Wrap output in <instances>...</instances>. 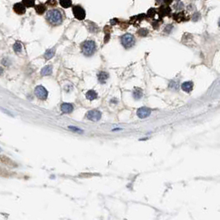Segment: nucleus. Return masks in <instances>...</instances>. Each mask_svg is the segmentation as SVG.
Here are the masks:
<instances>
[{
    "label": "nucleus",
    "instance_id": "ddd939ff",
    "mask_svg": "<svg viewBox=\"0 0 220 220\" xmlns=\"http://www.w3.org/2000/svg\"><path fill=\"white\" fill-rule=\"evenodd\" d=\"M41 74L42 75H50L52 74V67L51 66H47L42 68Z\"/></svg>",
    "mask_w": 220,
    "mask_h": 220
},
{
    "label": "nucleus",
    "instance_id": "6ab92c4d",
    "mask_svg": "<svg viewBox=\"0 0 220 220\" xmlns=\"http://www.w3.org/2000/svg\"><path fill=\"white\" fill-rule=\"evenodd\" d=\"M22 49H23V47H22V44L20 42H17L13 45V50L16 53H19V52H22Z\"/></svg>",
    "mask_w": 220,
    "mask_h": 220
},
{
    "label": "nucleus",
    "instance_id": "dca6fc26",
    "mask_svg": "<svg viewBox=\"0 0 220 220\" xmlns=\"http://www.w3.org/2000/svg\"><path fill=\"white\" fill-rule=\"evenodd\" d=\"M60 4L62 8H68L71 7L72 2H71V0H60Z\"/></svg>",
    "mask_w": 220,
    "mask_h": 220
},
{
    "label": "nucleus",
    "instance_id": "f8f14e48",
    "mask_svg": "<svg viewBox=\"0 0 220 220\" xmlns=\"http://www.w3.org/2000/svg\"><path fill=\"white\" fill-rule=\"evenodd\" d=\"M108 73H106V72H104V71H101L99 74L98 75V81L100 82V83H105V81L108 80Z\"/></svg>",
    "mask_w": 220,
    "mask_h": 220
},
{
    "label": "nucleus",
    "instance_id": "423d86ee",
    "mask_svg": "<svg viewBox=\"0 0 220 220\" xmlns=\"http://www.w3.org/2000/svg\"><path fill=\"white\" fill-rule=\"evenodd\" d=\"M86 117L90 121L97 122L101 118V112L98 111V110H90V111L87 112Z\"/></svg>",
    "mask_w": 220,
    "mask_h": 220
},
{
    "label": "nucleus",
    "instance_id": "2eb2a0df",
    "mask_svg": "<svg viewBox=\"0 0 220 220\" xmlns=\"http://www.w3.org/2000/svg\"><path fill=\"white\" fill-rule=\"evenodd\" d=\"M35 9H36V12L37 13V14L42 15V14H43L45 12H46V10H47V7H46L44 4H39V5H37V6H36V7H35Z\"/></svg>",
    "mask_w": 220,
    "mask_h": 220
},
{
    "label": "nucleus",
    "instance_id": "b1692460",
    "mask_svg": "<svg viewBox=\"0 0 220 220\" xmlns=\"http://www.w3.org/2000/svg\"><path fill=\"white\" fill-rule=\"evenodd\" d=\"M200 18V14L199 13H195L193 15V20L194 21H197V20H199Z\"/></svg>",
    "mask_w": 220,
    "mask_h": 220
},
{
    "label": "nucleus",
    "instance_id": "393cba45",
    "mask_svg": "<svg viewBox=\"0 0 220 220\" xmlns=\"http://www.w3.org/2000/svg\"><path fill=\"white\" fill-rule=\"evenodd\" d=\"M183 6H184V5H183L182 3H181V2H179L178 4L175 5V8H176V9H178V10L182 9Z\"/></svg>",
    "mask_w": 220,
    "mask_h": 220
},
{
    "label": "nucleus",
    "instance_id": "4468645a",
    "mask_svg": "<svg viewBox=\"0 0 220 220\" xmlns=\"http://www.w3.org/2000/svg\"><path fill=\"white\" fill-rule=\"evenodd\" d=\"M97 96H98V94L97 93L94 91V90H89L87 93H86V98H88L89 100H94L95 98H97Z\"/></svg>",
    "mask_w": 220,
    "mask_h": 220
},
{
    "label": "nucleus",
    "instance_id": "9d476101",
    "mask_svg": "<svg viewBox=\"0 0 220 220\" xmlns=\"http://www.w3.org/2000/svg\"><path fill=\"white\" fill-rule=\"evenodd\" d=\"M193 82L191 81H187V82H185L183 83L182 85H181V89L185 91V92H190L193 89Z\"/></svg>",
    "mask_w": 220,
    "mask_h": 220
},
{
    "label": "nucleus",
    "instance_id": "f257e3e1",
    "mask_svg": "<svg viewBox=\"0 0 220 220\" xmlns=\"http://www.w3.org/2000/svg\"><path fill=\"white\" fill-rule=\"evenodd\" d=\"M46 18L47 22L52 26H58L63 22V14L60 10L51 9L47 12Z\"/></svg>",
    "mask_w": 220,
    "mask_h": 220
},
{
    "label": "nucleus",
    "instance_id": "1a4fd4ad",
    "mask_svg": "<svg viewBox=\"0 0 220 220\" xmlns=\"http://www.w3.org/2000/svg\"><path fill=\"white\" fill-rule=\"evenodd\" d=\"M61 111L65 113H70V112L73 111L74 109V107L71 103H64L62 105H61Z\"/></svg>",
    "mask_w": 220,
    "mask_h": 220
},
{
    "label": "nucleus",
    "instance_id": "6e6552de",
    "mask_svg": "<svg viewBox=\"0 0 220 220\" xmlns=\"http://www.w3.org/2000/svg\"><path fill=\"white\" fill-rule=\"evenodd\" d=\"M13 11L18 15H23L26 13V6L23 4L17 3L13 5Z\"/></svg>",
    "mask_w": 220,
    "mask_h": 220
},
{
    "label": "nucleus",
    "instance_id": "412c9836",
    "mask_svg": "<svg viewBox=\"0 0 220 220\" xmlns=\"http://www.w3.org/2000/svg\"><path fill=\"white\" fill-rule=\"evenodd\" d=\"M23 4L27 8H32L35 5V0H23Z\"/></svg>",
    "mask_w": 220,
    "mask_h": 220
},
{
    "label": "nucleus",
    "instance_id": "aec40b11",
    "mask_svg": "<svg viewBox=\"0 0 220 220\" xmlns=\"http://www.w3.org/2000/svg\"><path fill=\"white\" fill-rule=\"evenodd\" d=\"M133 97L136 99H139L142 97V91L140 89H136L133 92Z\"/></svg>",
    "mask_w": 220,
    "mask_h": 220
},
{
    "label": "nucleus",
    "instance_id": "20e7f679",
    "mask_svg": "<svg viewBox=\"0 0 220 220\" xmlns=\"http://www.w3.org/2000/svg\"><path fill=\"white\" fill-rule=\"evenodd\" d=\"M72 11H73V14H74V16H75V18L76 19L82 21V20H84L85 18V16H86L85 11L80 5L74 6L72 8Z\"/></svg>",
    "mask_w": 220,
    "mask_h": 220
},
{
    "label": "nucleus",
    "instance_id": "9b49d317",
    "mask_svg": "<svg viewBox=\"0 0 220 220\" xmlns=\"http://www.w3.org/2000/svg\"><path fill=\"white\" fill-rule=\"evenodd\" d=\"M170 13V8L168 6H161L159 9V15L163 17V16H167Z\"/></svg>",
    "mask_w": 220,
    "mask_h": 220
},
{
    "label": "nucleus",
    "instance_id": "a878e982",
    "mask_svg": "<svg viewBox=\"0 0 220 220\" xmlns=\"http://www.w3.org/2000/svg\"><path fill=\"white\" fill-rule=\"evenodd\" d=\"M165 2V4H171L172 2H173V0H163Z\"/></svg>",
    "mask_w": 220,
    "mask_h": 220
},
{
    "label": "nucleus",
    "instance_id": "a211bd4d",
    "mask_svg": "<svg viewBox=\"0 0 220 220\" xmlns=\"http://www.w3.org/2000/svg\"><path fill=\"white\" fill-rule=\"evenodd\" d=\"M174 18L175 21L177 22H180L181 20H185V13H177L174 15Z\"/></svg>",
    "mask_w": 220,
    "mask_h": 220
},
{
    "label": "nucleus",
    "instance_id": "4be33fe9",
    "mask_svg": "<svg viewBox=\"0 0 220 220\" xmlns=\"http://www.w3.org/2000/svg\"><path fill=\"white\" fill-rule=\"evenodd\" d=\"M137 33H138L140 36H141V37H145V36H146V34L148 33V32H147V30L142 28V29H140V30L137 32Z\"/></svg>",
    "mask_w": 220,
    "mask_h": 220
},
{
    "label": "nucleus",
    "instance_id": "7ed1b4c3",
    "mask_svg": "<svg viewBox=\"0 0 220 220\" xmlns=\"http://www.w3.org/2000/svg\"><path fill=\"white\" fill-rule=\"evenodd\" d=\"M121 42H122V46L125 48H130L134 45L135 38L132 34L127 33V34H124L121 37Z\"/></svg>",
    "mask_w": 220,
    "mask_h": 220
},
{
    "label": "nucleus",
    "instance_id": "f03ea898",
    "mask_svg": "<svg viewBox=\"0 0 220 220\" xmlns=\"http://www.w3.org/2000/svg\"><path fill=\"white\" fill-rule=\"evenodd\" d=\"M96 45L94 41H86L82 45V52L84 56H90L95 52Z\"/></svg>",
    "mask_w": 220,
    "mask_h": 220
},
{
    "label": "nucleus",
    "instance_id": "0eeeda50",
    "mask_svg": "<svg viewBox=\"0 0 220 220\" xmlns=\"http://www.w3.org/2000/svg\"><path fill=\"white\" fill-rule=\"evenodd\" d=\"M151 112V110L149 108H146V107H141V108H138L137 112V116L140 117V118H145V117H148Z\"/></svg>",
    "mask_w": 220,
    "mask_h": 220
},
{
    "label": "nucleus",
    "instance_id": "39448f33",
    "mask_svg": "<svg viewBox=\"0 0 220 220\" xmlns=\"http://www.w3.org/2000/svg\"><path fill=\"white\" fill-rule=\"evenodd\" d=\"M35 94L38 98H40L42 100H45L47 98L48 92H47V89H45V87H43L42 85H38L35 89Z\"/></svg>",
    "mask_w": 220,
    "mask_h": 220
},
{
    "label": "nucleus",
    "instance_id": "f3484780",
    "mask_svg": "<svg viewBox=\"0 0 220 220\" xmlns=\"http://www.w3.org/2000/svg\"><path fill=\"white\" fill-rule=\"evenodd\" d=\"M55 55V49H49L45 52V58L46 60H50Z\"/></svg>",
    "mask_w": 220,
    "mask_h": 220
},
{
    "label": "nucleus",
    "instance_id": "5701e85b",
    "mask_svg": "<svg viewBox=\"0 0 220 220\" xmlns=\"http://www.w3.org/2000/svg\"><path fill=\"white\" fill-rule=\"evenodd\" d=\"M69 129H70V130H71V131L76 132H80V133H82V132H83V130H81V129L78 128V127H75L70 126V127H69Z\"/></svg>",
    "mask_w": 220,
    "mask_h": 220
},
{
    "label": "nucleus",
    "instance_id": "bb28decb",
    "mask_svg": "<svg viewBox=\"0 0 220 220\" xmlns=\"http://www.w3.org/2000/svg\"><path fill=\"white\" fill-rule=\"evenodd\" d=\"M219 26L220 27V20H219Z\"/></svg>",
    "mask_w": 220,
    "mask_h": 220
}]
</instances>
